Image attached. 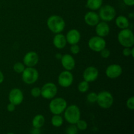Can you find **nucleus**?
<instances>
[{
    "label": "nucleus",
    "instance_id": "obj_1",
    "mask_svg": "<svg viewBox=\"0 0 134 134\" xmlns=\"http://www.w3.org/2000/svg\"><path fill=\"white\" fill-rule=\"evenodd\" d=\"M47 25L48 30L53 34L62 33L65 27V21L64 18L57 14L50 16L47 20Z\"/></svg>",
    "mask_w": 134,
    "mask_h": 134
},
{
    "label": "nucleus",
    "instance_id": "obj_2",
    "mask_svg": "<svg viewBox=\"0 0 134 134\" xmlns=\"http://www.w3.org/2000/svg\"><path fill=\"white\" fill-rule=\"evenodd\" d=\"M81 110L77 105H68L64 112V119L70 124H76L81 119Z\"/></svg>",
    "mask_w": 134,
    "mask_h": 134
},
{
    "label": "nucleus",
    "instance_id": "obj_3",
    "mask_svg": "<svg viewBox=\"0 0 134 134\" xmlns=\"http://www.w3.org/2000/svg\"><path fill=\"white\" fill-rule=\"evenodd\" d=\"M119 43L123 47H132L134 45V35L132 30L123 29L119 32L117 35Z\"/></svg>",
    "mask_w": 134,
    "mask_h": 134
},
{
    "label": "nucleus",
    "instance_id": "obj_4",
    "mask_svg": "<svg viewBox=\"0 0 134 134\" xmlns=\"http://www.w3.org/2000/svg\"><path fill=\"white\" fill-rule=\"evenodd\" d=\"M68 107V102L64 98H54L51 99L48 107L52 115H61Z\"/></svg>",
    "mask_w": 134,
    "mask_h": 134
},
{
    "label": "nucleus",
    "instance_id": "obj_5",
    "mask_svg": "<svg viewBox=\"0 0 134 134\" xmlns=\"http://www.w3.org/2000/svg\"><path fill=\"white\" fill-rule=\"evenodd\" d=\"M96 103L99 107L103 109L111 108L114 103V98L113 94L107 90H103L98 94Z\"/></svg>",
    "mask_w": 134,
    "mask_h": 134
},
{
    "label": "nucleus",
    "instance_id": "obj_6",
    "mask_svg": "<svg viewBox=\"0 0 134 134\" xmlns=\"http://www.w3.org/2000/svg\"><path fill=\"white\" fill-rule=\"evenodd\" d=\"M39 71L34 67H26L22 73V81L28 85L35 84L39 79Z\"/></svg>",
    "mask_w": 134,
    "mask_h": 134
},
{
    "label": "nucleus",
    "instance_id": "obj_7",
    "mask_svg": "<svg viewBox=\"0 0 134 134\" xmlns=\"http://www.w3.org/2000/svg\"><path fill=\"white\" fill-rule=\"evenodd\" d=\"M98 15L102 21L106 22H111L116 17V9L113 6L109 5V4L102 5L100 9H99Z\"/></svg>",
    "mask_w": 134,
    "mask_h": 134
},
{
    "label": "nucleus",
    "instance_id": "obj_8",
    "mask_svg": "<svg viewBox=\"0 0 134 134\" xmlns=\"http://www.w3.org/2000/svg\"><path fill=\"white\" fill-rule=\"evenodd\" d=\"M58 88L54 82H48L41 88V96L44 99L51 100L57 95Z\"/></svg>",
    "mask_w": 134,
    "mask_h": 134
},
{
    "label": "nucleus",
    "instance_id": "obj_9",
    "mask_svg": "<svg viewBox=\"0 0 134 134\" xmlns=\"http://www.w3.org/2000/svg\"><path fill=\"white\" fill-rule=\"evenodd\" d=\"M107 45L105 39L102 37L95 35L89 39L88 46L91 51L95 52H99L105 48Z\"/></svg>",
    "mask_w": 134,
    "mask_h": 134
},
{
    "label": "nucleus",
    "instance_id": "obj_10",
    "mask_svg": "<svg viewBox=\"0 0 134 134\" xmlns=\"http://www.w3.org/2000/svg\"><path fill=\"white\" fill-rule=\"evenodd\" d=\"M73 81H74L73 75L69 71H63L58 77V83L63 88H68L71 86Z\"/></svg>",
    "mask_w": 134,
    "mask_h": 134
},
{
    "label": "nucleus",
    "instance_id": "obj_11",
    "mask_svg": "<svg viewBox=\"0 0 134 134\" xmlns=\"http://www.w3.org/2000/svg\"><path fill=\"white\" fill-rule=\"evenodd\" d=\"M8 99H9V103H13L16 106L19 105L23 102L24 99L23 92L20 88H14L9 92Z\"/></svg>",
    "mask_w": 134,
    "mask_h": 134
},
{
    "label": "nucleus",
    "instance_id": "obj_12",
    "mask_svg": "<svg viewBox=\"0 0 134 134\" xmlns=\"http://www.w3.org/2000/svg\"><path fill=\"white\" fill-rule=\"evenodd\" d=\"M123 69L122 66L117 64H112L108 65L105 69V75L110 79H116L122 74Z\"/></svg>",
    "mask_w": 134,
    "mask_h": 134
},
{
    "label": "nucleus",
    "instance_id": "obj_13",
    "mask_svg": "<svg viewBox=\"0 0 134 134\" xmlns=\"http://www.w3.org/2000/svg\"><path fill=\"white\" fill-rule=\"evenodd\" d=\"M99 77V70L95 66H88L84 70L82 77L88 82H94Z\"/></svg>",
    "mask_w": 134,
    "mask_h": 134
},
{
    "label": "nucleus",
    "instance_id": "obj_14",
    "mask_svg": "<svg viewBox=\"0 0 134 134\" xmlns=\"http://www.w3.org/2000/svg\"><path fill=\"white\" fill-rule=\"evenodd\" d=\"M39 61V54L35 51H29L24 56L22 62L26 67H35Z\"/></svg>",
    "mask_w": 134,
    "mask_h": 134
},
{
    "label": "nucleus",
    "instance_id": "obj_15",
    "mask_svg": "<svg viewBox=\"0 0 134 134\" xmlns=\"http://www.w3.org/2000/svg\"><path fill=\"white\" fill-rule=\"evenodd\" d=\"M61 64L65 70L71 71L73 70L76 65V62L73 56L70 54H65L62 55L61 58Z\"/></svg>",
    "mask_w": 134,
    "mask_h": 134
},
{
    "label": "nucleus",
    "instance_id": "obj_16",
    "mask_svg": "<svg viewBox=\"0 0 134 134\" xmlns=\"http://www.w3.org/2000/svg\"><path fill=\"white\" fill-rule=\"evenodd\" d=\"M84 20L88 26L90 27H95L100 22L101 20L98 15V13L96 11L90 10L85 14Z\"/></svg>",
    "mask_w": 134,
    "mask_h": 134
},
{
    "label": "nucleus",
    "instance_id": "obj_17",
    "mask_svg": "<svg viewBox=\"0 0 134 134\" xmlns=\"http://www.w3.org/2000/svg\"><path fill=\"white\" fill-rule=\"evenodd\" d=\"M65 38L67 43L70 45L78 44L81 39V33L77 29H71L67 32Z\"/></svg>",
    "mask_w": 134,
    "mask_h": 134
},
{
    "label": "nucleus",
    "instance_id": "obj_18",
    "mask_svg": "<svg viewBox=\"0 0 134 134\" xmlns=\"http://www.w3.org/2000/svg\"><path fill=\"white\" fill-rule=\"evenodd\" d=\"M110 31H111V28H110L109 25L108 24V22L102 21L95 26V31L96 35L105 38V37L108 36Z\"/></svg>",
    "mask_w": 134,
    "mask_h": 134
},
{
    "label": "nucleus",
    "instance_id": "obj_19",
    "mask_svg": "<svg viewBox=\"0 0 134 134\" xmlns=\"http://www.w3.org/2000/svg\"><path fill=\"white\" fill-rule=\"evenodd\" d=\"M52 43H53L54 47L57 49H63V48H65V46L68 44L65 35H64L62 33L55 34L53 39H52Z\"/></svg>",
    "mask_w": 134,
    "mask_h": 134
},
{
    "label": "nucleus",
    "instance_id": "obj_20",
    "mask_svg": "<svg viewBox=\"0 0 134 134\" xmlns=\"http://www.w3.org/2000/svg\"><path fill=\"white\" fill-rule=\"evenodd\" d=\"M115 25L120 30L128 28L130 26L129 19L124 15H119L115 18Z\"/></svg>",
    "mask_w": 134,
    "mask_h": 134
},
{
    "label": "nucleus",
    "instance_id": "obj_21",
    "mask_svg": "<svg viewBox=\"0 0 134 134\" xmlns=\"http://www.w3.org/2000/svg\"><path fill=\"white\" fill-rule=\"evenodd\" d=\"M103 0H86V7L90 10L96 11L103 5Z\"/></svg>",
    "mask_w": 134,
    "mask_h": 134
},
{
    "label": "nucleus",
    "instance_id": "obj_22",
    "mask_svg": "<svg viewBox=\"0 0 134 134\" xmlns=\"http://www.w3.org/2000/svg\"><path fill=\"white\" fill-rule=\"evenodd\" d=\"M44 123H45V118L43 115H41V114L35 115L32 120V126L34 128H35L40 129L44 126Z\"/></svg>",
    "mask_w": 134,
    "mask_h": 134
},
{
    "label": "nucleus",
    "instance_id": "obj_23",
    "mask_svg": "<svg viewBox=\"0 0 134 134\" xmlns=\"http://www.w3.org/2000/svg\"><path fill=\"white\" fill-rule=\"evenodd\" d=\"M63 123H64V119L61 115H53L52 117L51 118V124L56 128L62 126Z\"/></svg>",
    "mask_w": 134,
    "mask_h": 134
},
{
    "label": "nucleus",
    "instance_id": "obj_24",
    "mask_svg": "<svg viewBox=\"0 0 134 134\" xmlns=\"http://www.w3.org/2000/svg\"><path fill=\"white\" fill-rule=\"evenodd\" d=\"M89 88H90L89 82H86L85 80L81 81V82L78 84V86H77L79 92L81 93H86V92L88 91Z\"/></svg>",
    "mask_w": 134,
    "mask_h": 134
},
{
    "label": "nucleus",
    "instance_id": "obj_25",
    "mask_svg": "<svg viewBox=\"0 0 134 134\" xmlns=\"http://www.w3.org/2000/svg\"><path fill=\"white\" fill-rule=\"evenodd\" d=\"M25 68H26V66L24 64V63L20 62H16L14 64V65H13V70L14 71V72L18 73V74H22V73L24 71Z\"/></svg>",
    "mask_w": 134,
    "mask_h": 134
},
{
    "label": "nucleus",
    "instance_id": "obj_26",
    "mask_svg": "<svg viewBox=\"0 0 134 134\" xmlns=\"http://www.w3.org/2000/svg\"><path fill=\"white\" fill-rule=\"evenodd\" d=\"M76 126L79 130L85 131L88 128V123L86 120L80 119L77 123H76Z\"/></svg>",
    "mask_w": 134,
    "mask_h": 134
},
{
    "label": "nucleus",
    "instance_id": "obj_27",
    "mask_svg": "<svg viewBox=\"0 0 134 134\" xmlns=\"http://www.w3.org/2000/svg\"><path fill=\"white\" fill-rule=\"evenodd\" d=\"M122 54L125 57H129L132 56L134 57V48L132 47H124L122 50Z\"/></svg>",
    "mask_w": 134,
    "mask_h": 134
},
{
    "label": "nucleus",
    "instance_id": "obj_28",
    "mask_svg": "<svg viewBox=\"0 0 134 134\" xmlns=\"http://www.w3.org/2000/svg\"><path fill=\"white\" fill-rule=\"evenodd\" d=\"M97 98H98V94L95 92H91L86 96V99L90 103H96Z\"/></svg>",
    "mask_w": 134,
    "mask_h": 134
},
{
    "label": "nucleus",
    "instance_id": "obj_29",
    "mask_svg": "<svg viewBox=\"0 0 134 134\" xmlns=\"http://www.w3.org/2000/svg\"><path fill=\"white\" fill-rule=\"evenodd\" d=\"M78 130L75 124H70L65 130V134H77Z\"/></svg>",
    "mask_w": 134,
    "mask_h": 134
},
{
    "label": "nucleus",
    "instance_id": "obj_30",
    "mask_svg": "<svg viewBox=\"0 0 134 134\" xmlns=\"http://www.w3.org/2000/svg\"><path fill=\"white\" fill-rule=\"evenodd\" d=\"M30 93H31V96L34 98H39L41 96V88L38 87V86L34 87L33 88H31Z\"/></svg>",
    "mask_w": 134,
    "mask_h": 134
},
{
    "label": "nucleus",
    "instance_id": "obj_31",
    "mask_svg": "<svg viewBox=\"0 0 134 134\" xmlns=\"http://www.w3.org/2000/svg\"><path fill=\"white\" fill-rule=\"evenodd\" d=\"M70 52L71 54L73 55H77L81 51V48L79 46L78 44H71L70 46Z\"/></svg>",
    "mask_w": 134,
    "mask_h": 134
},
{
    "label": "nucleus",
    "instance_id": "obj_32",
    "mask_svg": "<svg viewBox=\"0 0 134 134\" xmlns=\"http://www.w3.org/2000/svg\"><path fill=\"white\" fill-rule=\"evenodd\" d=\"M126 107L128 109L130 110H133L134 109V97L131 96L126 100Z\"/></svg>",
    "mask_w": 134,
    "mask_h": 134
},
{
    "label": "nucleus",
    "instance_id": "obj_33",
    "mask_svg": "<svg viewBox=\"0 0 134 134\" xmlns=\"http://www.w3.org/2000/svg\"><path fill=\"white\" fill-rule=\"evenodd\" d=\"M99 53H100V56L102 58L107 59L110 56V55H111V51H110L109 49H108V48H107L105 47V48H103L102 51H101L100 52H99Z\"/></svg>",
    "mask_w": 134,
    "mask_h": 134
},
{
    "label": "nucleus",
    "instance_id": "obj_34",
    "mask_svg": "<svg viewBox=\"0 0 134 134\" xmlns=\"http://www.w3.org/2000/svg\"><path fill=\"white\" fill-rule=\"evenodd\" d=\"M15 109H16V105H14V104L11 103H9V104L7 105V110L9 112H13V111H15Z\"/></svg>",
    "mask_w": 134,
    "mask_h": 134
},
{
    "label": "nucleus",
    "instance_id": "obj_35",
    "mask_svg": "<svg viewBox=\"0 0 134 134\" xmlns=\"http://www.w3.org/2000/svg\"><path fill=\"white\" fill-rule=\"evenodd\" d=\"M123 2L128 7H133L134 5V0H123Z\"/></svg>",
    "mask_w": 134,
    "mask_h": 134
},
{
    "label": "nucleus",
    "instance_id": "obj_36",
    "mask_svg": "<svg viewBox=\"0 0 134 134\" xmlns=\"http://www.w3.org/2000/svg\"><path fill=\"white\" fill-rule=\"evenodd\" d=\"M31 134H41V132L39 130V128H34L31 132Z\"/></svg>",
    "mask_w": 134,
    "mask_h": 134
},
{
    "label": "nucleus",
    "instance_id": "obj_37",
    "mask_svg": "<svg viewBox=\"0 0 134 134\" xmlns=\"http://www.w3.org/2000/svg\"><path fill=\"white\" fill-rule=\"evenodd\" d=\"M4 79H5V77H4L3 73V72L0 70V84L3 82Z\"/></svg>",
    "mask_w": 134,
    "mask_h": 134
},
{
    "label": "nucleus",
    "instance_id": "obj_38",
    "mask_svg": "<svg viewBox=\"0 0 134 134\" xmlns=\"http://www.w3.org/2000/svg\"><path fill=\"white\" fill-rule=\"evenodd\" d=\"M62 54L61 53H56V54H55V58H56L57 60H61L62 57Z\"/></svg>",
    "mask_w": 134,
    "mask_h": 134
},
{
    "label": "nucleus",
    "instance_id": "obj_39",
    "mask_svg": "<svg viewBox=\"0 0 134 134\" xmlns=\"http://www.w3.org/2000/svg\"><path fill=\"white\" fill-rule=\"evenodd\" d=\"M7 134H14V133H12V132H9V133H7Z\"/></svg>",
    "mask_w": 134,
    "mask_h": 134
}]
</instances>
